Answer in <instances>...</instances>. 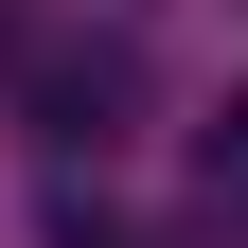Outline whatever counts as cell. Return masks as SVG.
Returning a JSON list of instances; mask_svg holds the SVG:
<instances>
[{"label": "cell", "mask_w": 248, "mask_h": 248, "mask_svg": "<svg viewBox=\"0 0 248 248\" xmlns=\"http://www.w3.org/2000/svg\"><path fill=\"white\" fill-rule=\"evenodd\" d=\"M36 107H53V142H107V124L142 107V53H124V36H89V53H36Z\"/></svg>", "instance_id": "cell-1"}, {"label": "cell", "mask_w": 248, "mask_h": 248, "mask_svg": "<svg viewBox=\"0 0 248 248\" xmlns=\"http://www.w3.org/2000/svg\"><path fill=\"white\" fill-rule=\"evenodd\" d=\"M213 213H231V231H248V124H231V142H213Z\"/></svg>", "instance_id": "cell-2"}]
</instances>
